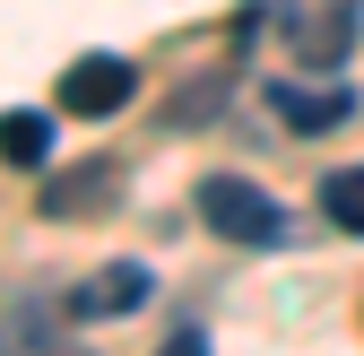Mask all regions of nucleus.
I'll use <instances>...</instances> for the list:
<instances>
[{"instance_id":"5","label":"nucleus","mask_w":364,"mask_h":356,"mask_svg":"<svg viewBox=\"0 0 364 356\" xmlns=\"http://www.w3.org/2000/svg\"><path fill=\"white\" fill-rule=\"evenodd\" d=\"M0 356H96V347L61 339V304H9L0 313Z\"/></svg>"},{"instance_id":"6","label":"nucleus","mask_w":364,"mask_h":356,"mask_svg":"<svg viewBox=\"0 0 364 356\" xmlns=\"http://www.w3.org/2000/svg\"><path fill=\"white\" fill-rule=\"evenodd\" d=\"M269 105H278L287 130H338V122L355 113L347 87H312V78H269Z\"/></svg>"},{"instance_id":"7","label":"nucleus","mask_w":364,"mask_h":356,"mask_svg":"<svg viewBox=\"0 0 364 356\" xmlns=\"http://www.w3.org/2000/svg\"><path fill=\"white\" fill-rule=\"evenodd\" d=\"M122 192V165H70V174H53V183H43V217H61V226H70V217H87V209H105Z\"/></svg>"},{"instance_id":"3","label":"nucleus","mask_w":364,"mask_h":356,"mask_svg":"<svg viewBox=\"0 0 364 356\" xmlns=\"http://www.w3.org/2000/svg\"><path fill=\"white\" fill-rule=\"evenodd\" d=\"M148 287H156L148 261H105V270L70 295V313H78V322H122V313H139V304H148Z\"/></svg>"},{"instance_id":"4","label":"nucleus","mask_w":364,"mask_h":356,"mask_svg":"<svg viewBox=\"0 0 364 356\" xmlns=\"http://www.w3.org/2000/svg\"><path fill=\"white\" fill-rule=\"evenodd\" d=\"M287 43H295V61H304V70H338V61H347V43H355V0H321L312 18L287 26Z\"/></svg>"},{"instance_id":"11","label":"nucleus","mask_w":364,"mask_h":356,"mask_svg":"<svg viewBox=\"0 0 364 356\" xmlns=\"http://www.w3.org/2000/svg\"><path fill=\"white\" fill-rule=\"evenodd\" d=\"M156 356H208V330L182 322V330H165V347H156Z\"/></svg>"},{"instance_id":"1","label":"nucleus","mask_w":364,"mask_h":356,"mask_svg":"<svg viewBox=\"0 0 364 356\" xmlns=\"http://www.w3.org/2000/svg\"><path fill=\"white\" fill-rule=\"evenodd\" d=\"M191 209L208 217V226H217L225 244H287V209L269 200V192L252 183V174H200Z\"/></svg>"},{"instance_id":"8","label":"nucleus","mask_w":364,"mask_h":356,"mask_svg":"<svg viewBox=\"0 0 364 356\" xmlns=\"http://www.w3.org/2000/svg\"><path fill=\"white\" fill-rule=\"evenodd\" d=\"M0 157L9 165H53V113H0Z\"/></svg>"},{"instance_id":"9","label":"nucleus","mask_w":364,"mask_h":356,"mask_svg":"<svg viewBox=\"0 0 364 356\" xmlns=\"http://www.w3.org/2000/svg\"><path fill=\"white\" fill-rule=\"evenodd\" d=\"M321 217H330V226H347V235H364V165L321 174Z\"/></svg>"},{"instance_id":"2","label":"nucleus","mask_w":364,"mask_h":356,"mask_svg":"<svg viewBox=\"0 0 364 356\" xmlns=\"http://www.w3.org/2000/svg\"><path fill=\"white\" fill-rule=\"evenodd\" d=\"M130 96H139V70L122 53H78L61 70V113H78V122H113Z\"/></svg>"},{"instance_id":"10","label":"nucleus","mask_w":364,"mask_h":356,"mask_svg":"<svg viewBox=\"0 0 364 356\" xmlns=\"http://www.w3.org/2000/svg\"><path fill=\"white\" fill-rule=\"evenodd\" d=\"M225 87H235V78H225V70H208V78L191 87V96H182V105H173V122H208V113L225 105Z\"/></svg>"}]
</instances>
